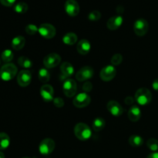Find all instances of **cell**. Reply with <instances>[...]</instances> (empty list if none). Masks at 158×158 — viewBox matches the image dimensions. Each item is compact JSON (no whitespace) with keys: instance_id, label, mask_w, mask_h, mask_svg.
Segmentation results:
<instances>
[{"instance_id":"obj_1","label":"cell","mask_w":158,"mask_h":158,"mask_svg":"<svg viewBox=\"0 0 158 158\" xmlns=\"http://www.w3.org/2000/svg\"><path fill=\"white\" fill-rule=\"evenodd\" d=\"M74 134L79 140L86 141L91 137L92 131L88 125L83 123H79L74 127Z\"/></svg>"},{"instance_id":"obj_2","label":"cell","mask_w":158,"mask_h":158,"mask_svg":"<svg viewBox=\"0 0 158 158\" xmlns=\"http://www.w3.org/2000/svg\"><path fill=\"white\" fill-rule=\"evenodd\" d=\"M152 100V94L150 89L147 88H140L137 89L135 94V100L138 104L146 106L149 104Z\"/></svg>"},{"instance_id":"obj_3","label":"cell","mask_w":158,"mask_h":158,"mask_svg":"<svg viewBox=\"0 0 158 158\" xmlns=\"http://www.w3.org/2000/svg\"><path fill=\"white\" fill-rule=\"evenodd\" d=\"M17 70V67L13 63H7L0 69V78L4 81H9L15 77Z\"/></svg>"},{"instance_id":"obj_4","label":"cell","mask_w":158,"mask_h":158,"mask_svg":"<svg viewBox=\"0 0 158 158\" xmlns=\"http://www.w3.org/2000/svg\"><path fill=\"white\" fill-rule=\"evenodd\" d=\"M56 147L55 141L51 138H46L43 140L39 147L40 153L43 155H49L54 151Z\"/></svg>"},{"instance_id":"obj_5","label":"cell","mask_w":158,"mask_h":158,"mask_svg":"<svg viewBox=\"0 0 158 158\" xmlns=\"http://www.w3.org/2000/svg\"><path fill=\"white\" fill-rule=\"evenodd\" d=\"M149 29V24L144 19H138L134 24V31L138 36H143L146 35Z\"/></svg>"},{"instance_id":"obj_6","label":"cell","mask_w":158,"mask_h":158,"mask_svg":"<svg viewBox=\"0 0 158 158\" xmlns=\"http://www.w3.org/2000/svg\"><path fill=\"white\" fill-rule=\"evenodd\" d=\"M39 33L46 39H52L56 35V28L49 23H43L39 27Z\"/></svg>"},{"instance_id":"obj_7","label":"cell","mask_w":158,"mask_h":158,"mask_svg":"<svg viewBox=\"0 0 158 158\" xmlns=\"http://www.w3.org/2000/svg\"><path fill=\"white\" fill-rule=\"evenodd\" d=\"M63 90L65 95L68 97H73L76 94L77 90V83L75 80L72 79H67L65 80L63 86Z\"/></svg>"},{"instance_id":"obj_8","label":"cell","mask_w":158,"mask_h":158,"mask_svg":"<svg viewBox=\"0 0 158 158\" xmlns=\"http://www.w3.org/2000/svg\"><path fill=\"white\" fill-rule=\"evenodd\" d=\"M117 74V69L113 65H108L103 67L100 71V78L103 81H110L115 77Z\"/></svg>"},{"instance_id":"obj_9","label":"cell","mask_w":158,"mask_h":158,"mask_svg":"<svg viewBox=\"0 0 158 158\" xmlns=\"http://www.w3.org/2000/svg\"><path fill=\"white\" fill-rule=\"evenodd\" d=\"M61 62V57L59 54L52 52L46 56L43 60V64L46 68L52 69L58 66Z\"/></svg>"},{"instance_id":"obj_10","label":"cell","mask_w":158,"mask_h":158,"mask_svg":"<svg viewBox=\"0 0 158 158\" xmlns=\"http://www.w3.org/2000/svg\"><path fill=\"white\" fill-rule=\"evenodd\" d=\"M94 69L90 66H83L76 74V78L78 81L83 82L89 80L94 76Z\"/></svg>"},{"instance_id":"obj_11","label":"cell","mask_w":158,"mask_h":158,"mask_svg":"<svg viewBox=\"0 0 158 158\" xmlns=\"http://www.w3.org/2000/svg\"><path fill=\"white\" fill-rule=\"evenodd\" d=\"M91 101V98L86 93L78 94L73 100V105L76 107L83 108L87 106Z\"/></svg>"},{"instance_id":"obj_12","label":"cell","mask_w":158,"mask_h":158,"mask_svg":"<svg viewBox=\"0 0 158 158\" xmlns=\"http://www.w3.org/2000/svg\"><path fill=\"white\" fill-rule=\"evenodd\" d=\"M32 80V74L27 69H23L20 71L17 77V82L22 87H26L29 86Z\"/></svg>"},{"instance_id":"obj_13","label":"cell","mask_w":158,"mask_h":158,"mask_svg":"<svg viewBox=\"0 0 158 158\" xmlns=\"http://www.w3.org/2000/svg\"><path fill=\"white\" fill-rule=\"evenodd\" d=\"M65 11L69 16H77L80 12V6L76 0H67L65 3Z\"/></svg>"},{"instance_id":"obj_14","label":"cell","mask_w":158,"mask_h":158,"mask_svg":"<svg viewBox=\"0 0 158 158\" xmlns=\"http://www.w3.org/2000/svg\"><path fill=\"white\" fill-rule=\"evenodd\" d=\"M40 95L43 100L46 102H50L54 99V89L49 84H45L40 88Z\"/></svg>"},{"instance_id":"obj_15","label":"cell","mask_w":158,"mask_h":158,"mask_svg":"<svg viewBox=\"0 0 158 158\" xmlns=\"http://www.w3.org/2000/svg\"><path fill=\"white\" fill-rule=\"evenodd\" d=\"M106 108H107L108 111L114 117H118L120 116H121L123 112V109L121 105L118 102L115 101V100H110V101L108 102Z\"/></svg>"},{"instance_id":"obj_16","label":"cell","mask_w":158,"mask_h":158,"mask_svg":"<svg viewBox=\"0 0 158 158\" xmlns=\"http://www.w3.org/2000/svg\"><path fill=\"white\" fill-rule=\"evenodd\" d=\"M123 19L121 15H114L108 19L106 26L110 30H117L123 24Z\"/></svg>"},{"instance_id":"obj_17","label":"cell","mask_w":158,"mask_h":158,"mask_svg":"<svg viewBox=\"0 0 158 158\" xmlns=\"http://www.w3.org/2000/svg\"><path fill=\"white\" fill-rule=\"evenodd\" d=\"M127 115L128 118L131 121L136 122L140 120V117H141V111H140V109L138 106L134 105L130 108Z\"/></svg>"},{"instance_id":"obj_18","label":"cell","mask_w":158,"mask_h":158,"mask_svg":"<svg viewBox=\"0 0 158 158\" xmlns=\"http://www.w3.org/2000/svg\"><path fill=\"white\" fill-rule=\"evenodd\" d=\"M91 49L89 42L86 40H81L77 44V51L81 55H86Z\"/></svg>"},{"instance_id":"obj_19","label":"cell","mask_w":158,"mask_h":158,"mask_svg":"<svg viewBox=\"0 0 158 158\" xmlns=\"http://www.w3.org/2000/svg\"><path fill=\"white\" fill-rule=\"evenodd\" d=\"M60 70H61L62 74L64 77H71L73 74L74 73V68L71 63H68V62H63L60 67Z\"/></svg>"},{"instance_id":"obj_20","label":"cell","mask_w":158,"mask_h":158,"mask_svg":"<svg viewBox=\"0 0 158 158\" xmlns=\"http://www.w3.org/2000/svg\"><path fill=\"white\" fill-rule=\"evenodd\" d=\"M26 43V40L22 35H17L12 40V47L15 50H20L23 49Z\"/></svg>"},{"instance_id":"obj_21","label":"cell","mask_w":158,"mask_h":158,"mask_svg":"<svg viewBox=\"0 0 158 158\" xmlns=\"http://www.w3.org/2000/svg\"><path fill=\"white\" fill-rule=\"evenodd\" d=\"M128 142H129L130 145L132 146L133 148H139V147L143 145V139L140 136L137 135V134H134V135H131L129 137Z\"/></svg>"},{"instance_id":"obj_22","label":"cell","mask_w":158,"mask_h":158,"mask_svg":"<svg viewBox=\"0 0 158 158\" xmlns=\"http://www.w3.org/2000/svg\"><path fill=\"white\" fill-rule=\"evenodd\" d=\"M77 35L73 32H68L63 37V42L66 45H69V46H72V45L75 44L77 42Z\"/></svg>"},{"instance_id":"obj_23","label":"cell","mask_w":158,"mask_h":158,"mask_svg":"<svg viewBox=\"0 0 158 158\" xmlns=\"http://www.w3.org/2000/svg\"><path fill=\"white\" fill-rule=\"evenodd\" d=\"M10 144V138L6 133H0V150H6Z\"/></svg>"},{"instance_id":"obj_24","label":"cell","mask_w":158,"mask_h":158,"mask_svg":"<svg viewBox=\"0 0 158 158\" xmlns=\"http://www.w3.org/2000/svg\"><path fill=\"white\" fill-rule=\"evenodd\" d=\"M105 120L101 117H97L94 120L93 123V129L96 132L101 131L105 127Z\"/></svg>"},{"instance_id":"obj_25","label":"cell","mask_w":158,"mask_h":158,"mask_svg":"<svg viewBox=\"0 0 158 158\" xmlns=\"http://www.w3.org/2000/svg\"><path fill=\"white\" fill-rule=\"evenodd\" d=\"M50 79V74L49 71L45 68H42L39 71V80L42 83H47Z\"/></svg>"},{"instance_id":"obj_26","label":"cell","mask_w":158,"mask_h":158,"mask_svg":"<svg viewBox=\"0 0 158 158\" xmlns=\"http://www.w3.org/2000/svg\"><path fill=\"white\" fill-rule=\"evenodd\" d=\"M18 63L21 67L24 69H29L32 66V61L26 56H20L18 60Z\"/></svg>"},{"instance_id":"obj_27","label":"cell","mask_w":158,"mask_h":158,"mask_svg":"<svg viewBox=\"0 0 158 158\" xmlns=\"http://www.w3.org/2000/svg\"><path fill=\"white\" fill-rule=\"evenodd\" d=\"M28 9V5L26 4V2H18L14 7V10H15V12L17 13H25V12H27Z\"/></svg>"},{"instance_id":"obj_28","label":"cell","mask_w":158,"mask_h":158,"mask_svg":"<svg viewBox=\"0 0 158 158\" xmlns=\"http://www.w3.org/2000/svg\"><path fill=\"white\" fill-rule=\"evenodd\" d=\"M2 60L5 63H9L11 62L13 59V52L10 50V49H6L2 52Z\"/></svg>"},{"instance_id":"obj_29","label":"cell","mask_w":158,"mask_h":158,"mask_svg":"<svg viewBox=\"0 0 158 158\" xmlns=\"http://www.w3.org/2000/svg\"><path fill=\"white\" fill-rule=\"evenodd\" d=\"M147 146L151 151L154 152H157L158 151V140L157 139L151 138L147 142Z\"/></svg>"},{"instance_id":"obj_30","label":"cell","mask_w":158,"mask_h":158,"mask_svg":"<svg viewBox=\"0 0 158 158\" xmlns=\"http://www.w3.org/2000/svg\"><path fill=\"white\" fill-rule=\"evenodd\" d=\"M123 61V56H122L121 54L120 53H116L111 57V63L113 64V66H117V65H120V63Z\"/></svg>"},{"instance_id":"obj_31","label":"cell","mask_w":158,"mask_h":158,"mask_svg":"<svg viewBox=\"0 0 158 158\" xmlns=\"http://www.w3.org/2000/svg\"><path fill=\"white\" fill-rule=\"evenodd\" d=\"M26 32L29 35H34L39 32V28L34 24H29L26 26Z\"/></svg>"},{"instance_id":"obj_32","label":"cell","mask_w":158,"mask_h":158,"mask_svg":"<svg viewBox=\"0 0 158 158\" xmlns=\"http://www.w3.org/2000/svg\"><path fill=\"white\" fill-rule=\"evenodd\" d=\"M100 18H101V13L97 10L93 11L88 15V19L90 21H98L100 19Z\"/></svg>"},{"instance_id":"obj_33","label":"cell","mask_w":158,"mask_h":158,"mask_svg":"<svg viewBox=\"0 0 158 158\" xmlns=\"http://www.w3.org/2000/svg\"><path fill=\"white\" fill-rule=\"evenodd\" d=\"M53 103L56 107L60 108L64 106V100L60 97H56L53 99Z\"/></svg>"},{"instance_id":"obj_34","label":"cell","mask_w":158,"mask_h":158,"mask_svg":"<svg viewBox=\"0 0 158 158\" xmlns=\"http://www.w3.org/2000/svg\"><path fill=\"white\" fill-rule=\"evenodd\" d=\"M83 90L85 91V93L90 92L93 89V84L91 83H89V82H86V83H84V85H83Z\"/></svg>"},{"instance_id":"obj_35","label":"cell","mask_w":158,"mask_h":158,"mask_svg":"<svg viewBox=\"0 0 158 158\" xmlns=\"http://www.w3.org/2000/svg\"><path fill=\"white\" fill-rule=\"evenodd\" d=\"M15 2V0H0V2L5 6H12Z\"/></svg>"},{"instance_id":"obj_36","label":"cell","mask_w":158,"mask_h":158,"mask_svg":"<svg viewBox=\"0 0 158 158\" xmlns=\"http://www.w3.org/2000/svg\"><path fill=\"white\" fill-rule=\"evenodd\" d=\"M134 102V99L131 97H127L125 99V103L127 105H131L133 104Z\"/></svg>"},{"instance_id":"obj_37","label":"cell","mask_w":158,"mask_h":158,"mask_svg":"<svg viewBox=\"0 0 158 158\" xmlns=\"http://www.w3.org/2000/svg\"><path fill=\"white\" fill-rule=\"evenodd\" d=\"M152 87L154 90L157 91L158 92V79H156L153 81L152 83Z\"/></svg>"},{"instance_id":"obj_38","label":"cell","mask_w":158,"mask_h":158,"mask_svg":"<svg viewBox=\"0 0 158 158\" xmlns=\"http://www.w3.org/2000/svg\"><path fill=\"white\" fill-rule=\"evenodd\" d=\"M147 158H158V152H153L150 154Z\"/></svg>"},{"instance_id":"obj_39","label":"cell","mask_w":158,"mask_h":158,"mask_svg":"<svg viewBox=\"0 0 158 158\" xmlns=\"http://www.w3.org/2000/svg\"><path fill=\"white\" fill-rule=\"evenodd\" d=\"M0 158H5V155L2 152L0 151Z\"/></svg>"},{"instance_id":"obj_40","label":"cell","mask_w":158,"mask_h":158,"mask_svg":"<svg viewBox=\"0 0 158 158\" xmlns=\"http://www.w3.org/2000/svg\"><path fill=\"white\" fill-rule=\"evenodd\" d=\"M23 158H30V157H23Z\"/></svg>"},{"instance_id":"obj_41","label":"cell","mask_w":158,"mask_h":158,"mask_svg":"<svg viewBox=\"0 0 158 158\" xmlns=\"http://www.w3.org/2000/svg\"><path fill=\"white\" fill-rule=\"evenodd\" d=\"M0 63H1V61H0Z\"/></svg>"}]
</instances>
